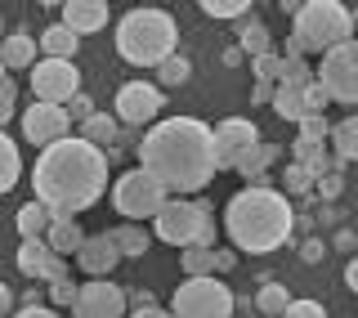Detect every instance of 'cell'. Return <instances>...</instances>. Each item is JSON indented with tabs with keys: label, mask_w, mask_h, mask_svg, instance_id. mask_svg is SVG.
Returning <instances> with one entry per match:
<instances>
[{
	"label": "cell",
	"mask_w": 358,
	"mask_h": 318,
	"mask_svg": "<svg viewBox=\"0 0 358 318\" xmlns=\"http://www.w3.org/2000/svg\"><path fill=\"white\" fill-rule=\"evenodd\" d=\"M313 76L327 90L331 104H358V41H345L336 50H327L322 54V67Z\"/></svg>",
	"instance_id": "9"
},
{
	"label": "cell",
	"mask_w": 358,
	"mask_h": 318,
	"mask_svg": "<svg viewBox=\"0 0 358 318\" xmlns=\"http://www.w3.org/2000/svg\"><path fill=\"white\" fill-rule=\"evenodd\" d=\"M31 188H36V202L54 211V220H76L103 198L108 153L85 144L81 134H67V139L41 148L36 170H31Z\"/></svg>",
	"instance_id": "2"
},
{
	"label": "cell",
	"mask_w": 358,
	"mask_h": 318,
	"mask_svg": "<svg viewBox=\"0 0 358 318\" xmlns=\"http://www.w3.org/2000/svg\"><path fill=\"white\" fill-rule=\"evenodd\" d=\"M18 269L27 278H41V282H59V278H72L67 274V260L54 256V247L45 237H22L18 247Z\"/></svg>",
	"instance_id": "16"
},
{
	"label": "cell",
	"mask_w": 358,
	"mask_h": 318,
	"mask_svg": "<svg viewBox=\"0 0 358 318\" xmlns=\"http://www.w3.org/2000/svg\"><path fill=\"white\" fill-rule=\"evenodd\" d=\"M179 45V27L166 9L139 5L117 22V54L134 67H162Z\"/></svg>",
	"instance_id": "4"
},
{
	"label": "cell",
	"mask_w": 358,
	"mask_h": 318,
	"mask_svg": "<svg viewBox=\"0 0 358 318\" xmlns=\"http://www.w3.org/2000/svg\"><path fill=\"white\" fill-rule=\"evenodd\" d=\"M0 63L5 67H36V41L27 32H9L0 41Z\"/></svg>",
	"instance_id": "22"
},
{
	"label": "cell",
	"mask_w": 358,
	"mask_h": 318,
	"mask_svg": "<svg viewBox=\"0 0 358 318\" xmlns=\"http://www.w3.org/2000/svg\"><path fill=\"white\" fill-rule=\"evenodd\" d=\"M72 134V117H67L63 104H31L22 112V139H31L36 148H50V144H59Z\"/></svg>",
	"instance_id": "13"
},
{
	"label": "cell",
	"mask_w": 358,
	"mask_h": 318,
	"mask_svg": "<svg viewBox=\"0 0 358 318\" xmlns=\"http://www.w3.org/2000/svg\"><path fill=\"white\" fill-rule=\"evenodd\" d=\"M291 41L305 54H327L336 45L354 41V18L341 0H309V5L291 18Z\"/></svg>",
	"instance_id": "5"
},
{
	"label": "cell",
	"mask_w": 358,
	"mask_h": 318,
	"mask_svg": "<svg viewBox=\"0 0 358 318\" xmlns=\"http://www.w3.org/2000/svg\"><path fill=\"white\" fill-rule=\"evenodd\" d=\"M313 188H318L322 193V198H341V188H345V179H341V170H331V175H318V179H313Z\"/></svg>",
	"instance_id": "40"
},
{
	"label": "cell",
	"mask_w": 358,
	"mask_h": 318,
	"mask_svg": "<svg viewBox=\"0 0 358 318\" xmlns=\"http://www.w3.org/2000/svg\"><path fill=\"white\" fill-rule=\"evenodd\" d=\"M251 99H255V104H273V81H255Z\"/></svg>",
	"instance_id": "44"
},
{
	"label": "cell",
	"mask_w": 358,
	"mask_h": 318,
	"mask_svg": "<svg viewBox=\"0 0 358 318\" xmlns=\"http://www.w3.org/2000/svg\"><path fill=\"white\" fill-rule=\"evenodd\" d=\"M143 5H157V0H143Z\"/></svg>",
	"instance_id": "53"
},
{
	"label": "cell",
	"mask_w": 358,
	"mask_h": 318,
	"mask_svg": "<svg viewBox=\"0 0 358 318\" xmlns=\"http://www.w3.org/2000/svg\"><path fill=\"white\" fill-rule=\"evenodd\" d=\"M126 318H175V314H166V310H157V305H152V310H134Z\"/></svg>",
	"instance_id": "49"
},
{
	"label": "cell",
	"mask_w": 358,
	"mask_h": 318,
	"mask_svg": "<svg viewBox=\"0 0 358 318\" xmlns=\"http://www.w3.org/2000/svg\"><path fill=\"white\" fill-rule=\"evenodd\" d=\"M345 287H350L354 296H358V256L350 260V265H345Z\"/></svg>",
	"instance_id": "45"
},
{
	"label": "cell",
	"mask_w": 358,
	"mask_h": 318,
	"mask_svg": "<svg viewBox=\"0 0 358 318\" xmlns=\"http://www.w3.org/2000/svg\"><path fill=\"white\" fill-rule=\"evenodd\" d=\"M273 162H278V148H273V144H255L251 153H242V157H238V166H233V170H238L246 184L268 188V179H273V175H268V166H273Z\"/></svg>",
	"instance_id": "20"
},
{
	"label": "cell",
	"mask_w": 358,
	"mask_h": 318,
	"mask_svg": "<svg viewBox=\"0 0 358 318\" xmlns=\"http://www.w3.org/2000/svg\"><path fill=\"white\" fill-rule=\"evenodd\" d=\"M63 108H67V117H72L76 126H81V121H90V117H94V99H90L85 90H81V95H72V99H67Z\"/></svg>",
	"instance_id": "36"
},
{
	"label": "cell",
	"mask_w": 358,
	"mask_h": 318,
	"mask_svg": "<svg viewBox=\"0 0 358 318\" xmlns=\"http://www.w3.org/2000/svg\"><path fill=\"white\" fill-rule=\"evenodd\" d=\"M233 265H238V256H233V251H215V269H220V274H229Z\"/></svg>",
	"instance_id": "46"
},
{
	"label": "cell",
	"mask_w": 358,
	"mask_h": 318,
	"mask_svg": "<svg viewBox=\"0 0 358 318\" xmlns=\"http://www.w3.org/2000/svg\"><path fill=\"white\" fill-rule=\"evenodd\" d=\"M166 202H171V193L157 184V179H152L143 166H134V170H126V175H117V184H112V207L126 215L130 224L157 220V211H162Z\"/></svg>",
	"instance_id": "7"
},
{
	"label": "cell",
	"mask_w": 358,
	"mask_h": 318,
	"mask_svg": "<svg viewBox=\"0 0 358 318\" xmlns=\"http://www.w3.org/2000/svg\"><path fill=\"white\" fill-rule=\"evenodd\" d=\"M63 27L76 32V36L103 32L108 27V0H67L63 5Z\"/></svg>",
	"instance_id": "18"
},
{
	"label": "cell",
	"mask_w": 358,
	"mask_h": 318,
	"mask_svg": "<svg viewBox=\"0 0 358 318\" xmlns=\"http://www.w3.org/2000/svg\"><path fill=\"white\" fill-rule=\"evenodd\" d=\"M309 85H313V67L305 59H291L287 63V76L273 85V112L282 121H305V95H309Z\"/></svg>",
	"instance_id": "11"
},
{
	"label": "cell",
	"mask_w": 358,
	"mask_h": 318,
	"mask_svg": "<svg viewBox=\"0 0 358 318\" xmlns=\"http://www.w3.org/2000/svg\"><path fill=\"white\" fill-rule=\"evenodd\" d=\"M76 291H81V287H76L72 278H59V282H50V300H54V305H72V300H76Z\"/></svg>",
	"instance_id": "39"
},
{
	"label": "cell",
	"mask_w": 358,
	"mask_h": 318,
	"mask_svg": "<svg viewBox=\"0 0 358 318\" xmlns=\"http://www.w3.org/2000/svg\"><path fill=\"white\" fill-rule=\"evenodd\" d=\"M201 5V14H210V18H242L246 9H251V0H197Z\"/></svg>",
	"instance_id": "33"
},
{
	"label": "cell",
	"mask_w": 358,
	"mask_h": 318,
	"mask_svg": "<svg viewBox=\"0 0 358 318\" xmlns=\"http://www.w3.org/2000/svg\"><path fill=\"white\" fill-rule=\"evenodd\" d=\"M179 265H184V274L188 278H201V274H215V247H184V256H179Z\"/></svg>",
	"instance_id": "29"
},
{
	"label": "cell",
	"mask_w": 358,
	"mask_h": 318,
	"mask_svg": "<svg viewBox=\"0 0 358 318\" xmlns=\"http://www.w3.org/2000/svg\"><path fill=\"white\" fill-rule=\"evenodd\" d=\"M282 318H327V310H322L318 300H291L282 310Z\"/></svg>",
	"instance_id": "38"
},
{
	"label": "cell",
	"mask_w": 358,
	"mask_h": 318,
	"mask_svg": "<svg viewBox=\"0 0 358 318\" xmlns=\"http://www.w3.org/2000/svg\"><path fill=\"white\" fill-rule=\"evenodd\" d=\"M31 95L41 104H67L72 95H81V72L72 59H41L31 67Z\"/></svg>",
	"instance_id": "10"
},
{
	"label": "cell",
	"mask_w": 358,
	"mask_h": 318,
	"mask_svg": "<svg viewBox=\"0 0 358 318\" xmlns=\"http://www.w3.org/2000/svg\"><path fill=\"white\" fill-rule=\"evenodd\" d=\"M287 305H291V296H287L282 282L260 278V291H255V314H264V318H282Z\"/></svg>",
	"instance_id": "25"
},
{
	"label": "cell",
	"mask_w": 358,
	"mask_h": 318,
	"mask_svg": "<svg viewBox=\"0 0 358 318\" xmlns=\"http://www.w3.org/2000/svg\"><path fill=\"white\" fill-rule=\"evenodd\" d=\"M305 5H309V0H278V9H282V14H291V18H296Z\"/></svg>",
	"instance_id": "48"
},
{
	"label": "cell",
	"mask_w": 358,
	"mask_h": 318,
	"mask_svg": "<svg viewBox=\"0 0 358 318\" xmlns=\"http://www.w3.org/2000/svg\"><path fill=\"white\" fill-rule=\"evenodd\" d=\"M157 76H162V85H184L188 76H193V63H188L184 54H171V59L157 67Z\"/></svg>",
	"instance_id": "32"
},
{
	"label": "cell",
	"mask_w": 358,
	"mask_h": 318,
	"mask_svg": "<svg viewBox=\"0 0 358 318\" xmlns=\"http://www.w3.org/2000/svg\"><path fill=\"white\" fill-rule=\"evenodd\" d=\"M5 76H9V67H5V63H0V81H5Z\"/></svg>",
	"instance_id": "51"
},
{
	"label": "cell",
	"mask_w": 358,
	"mask_h": 318,
	"mask_svg": "<svg viewBox=\"0 0 358 318\" xmlns=\"http://www.w3.org/2000/svg\"><path fill=\"white\" fill-rule=\"evenodd\" d=\"M50 224H54V211L45 207V202H36V198L18 211V233L22 237H45V233H50Z\"/></svg>",
	"instance_id": "26"
},
{
	"label": "cell",
	"mask_w": 358,
	"mask_h": 318,
	"mask_svg": "<svg viewBox=\"0 0 358 318\" xmlns=\"http://www.w3.org/2000/svg\"><path fill=\"white\" fill-rule=\"evenodd\" d=\"M251 72H255V81H282L287 76V59L282 54H260V59H251Z\"/></svg>",
	"instance_id": "31"
},
{
	"label": "cell",
	"mask_w": 358,
	"mask_h": 318,
	"mask_svg": "<svg viewBox=\"0 0 358 318\" xmlns=\"http://www.w3.org/2000/svg\"><path fill=\"white\" fill-rule=\"evenodd\" d=\"M14 99H18V85H14V76H5V81H0V130L14 117Z\"/></svg>",
	"instance_id": "37"
},
{
	"label": "cell",
	"mask_w": 358,
	"mask_h": 318,
	"mask_svg": "<svg viewBox=\"0 0 358 318\" xmlns=\"http://www.w3.org/2000/svg\"><path fill=\"white\" fill-rule=\"evenodd\" d=\"M14 318H59V314H54L50 305H22V310H18Z\"/></svg>",
	"instance_id": "43"
},
{
	"label": "cell",
	"mask_w": 358,
	"mask_h": 318,
	"mask_svg": "<svg viewBox=\"0 0 358 318\" xmlns=\"http://www.w3.org/2000/svg\"><path fill=\"white\" fill-rule=\"evenodd\" d=\"M350 18H354V32H358V9H354V14H350Z\"/></svg>",
	"instance_id": "52"
},
{
	"label": "cell",
	"mask_w": 358,
	"mask_h": 318,
	"mask_svg": "<svg viewBox=\"0 0 358 318\" xmlns=\"http://www.w3.org/2000/svg\"><path fill=\"white\" fill-rule=\"evenodd\" d=\"M72 314L76 318H126V291L108 278L81 282V291L72 300Z\"/></svg>",
	"instance_id": "14"
},
{
	"label": "cell",
	"mask_w": 358,
	"mask_h": 318,
	"mask_svg": "<svg viewBox=\"0 0 358 318\" xmlns=\"http://www.w3.org/2000/svg\"><path fill=\"white\" fill-rule=\"evenodd\" d=\"M45 242H50L54 247V256H76V251H81V242H85V229H81V224H76V220H54L50 224V233H45Z\"/></svg>",
	"instance_id": "23"
},
{
	"label": "cell",
	"mask_w": 358,
	"mask_h": 318,
	"mask_svg": "<svg viewBox=\"0 0 358 318\" xmlns=\"http://www.w3.org/2000/svg\"><path fill=\"white\" fill-rule=\"evenodd\" d=\"M255 144H260L255 121H246V117L220 121V126H215V170H233V166H238V157L251 153Z\"/></svg>",
	"instance_id": "15"
},
{
	"label": "cell",
	"mask_w": 358,
	"mask_h": 318,
	"mask_svg": "<svg viewBox=\"0 0 358 318\" xmlns=\"http://www.w3.org/2000/svg\"><path fill=\"white\" fill-rule=\"evenodd\" d=\"M41 50H45V59H72V63H76L81 36H76V32H67L63 22H54V27L41 32Z\"/></svg>",
	"instance_id": "21"
},
{
	"label": "cell",
	"mask_w": 358,
	"mask_h": 318,
	"mask_svg": "<svg viewBox=\"0 0 358 318\" xmlns=\"http://www.w3.org/2000/svg\"><path fill=\"white\" fill-rule=\"evenodd\" d=\"M206 224H210V207L193 202V198H171L157 211V237L171 247H193Z\"/></svg>",
	"instance_id": "8"
},
{
	"label": "cell",
	"mask_w": 358,
	"mask_h": 318,
	"mask_svg": "<svg viewBox=\"0 0 358 318\" xmlns=\"http://www.w3.org/2000/svg\"><path fill=\"white\" fill-rule=\"evenodd\" d=\"M126 305H134V310H152V305H157V296H152L148 287H134L130 296H126Z\"/></svg>",
	"instance_id": "42"
},
{
	"label": "cell",
	"mask_w": 358,
	"mask_h": 318,
	"mask_svg": "<svg viewBox=\"0 0 358 318\" xmlns=\"http://www.w3.org/2000/svg\"><path fill=\"white\" fill-rule=\"evenodd\" d=\"M322 256H327V242H322V237H305V247H300V260H305V265H318Z\"/></svg>",
	"instance_id": "41"
},
{
	"label": "cell",
	"mask_w": 358,
	"mask_h": 318,
	"mask_svg": "<svg viewBox=\"0 0 358 318\" xmlns=\"http://www.w3.org/2000/svg\"><path fill=\"white\" fill-rule=\"evenodd\" d=\"M112 237H117V247H121V256H143V251H148V233H143L139 229V224H121V229H112Z\"/></svg>",
	"instance_id": "30"
},
{
	"label": "cell",
	"mask_w": 358,
	"mask_h": 318,
	"mask_svg": "<svg viewBox=\"0 0 358 318\" xmlns=\"http://www.w3.org/2000/svg\"><path fill=\"white\" fill-rule=\"evenodd\" d=\"M300 139L305 144H327L331 139V121L327 117H305L300 121Z\"/></svg>",
	"instance_id": "35"
},
{
	"label": "cell",
	"mask_w": 358,
	"mask_h": 318,
	"mask_svg": "<svg viewBox=\"0 0 358 318\" xmlns=\"http://www.w3.org/2000/svg\"><path fill=\"white\" fill-rule=\"evenodd\" d=\"M233 300H238V296H233L215 274H201V278H188V282L175 287L171 314L175 318H229Z\"/></svg>",
	"instance_id": "6"
},
{
	"label": "cell",
	"mask_w": 358,
	"mask_h": 318,
	"mask_svg": "<svg viewBox=\"0 0 358 318\" xmlns=\"http://www.w3.org/2000/svg\"><path fill=\"white\" fill-rule=\"evenodd\" d=\"M76 265H81V274H90V278H108L112 269L121 265L117 237H112V233H94V237H90V233H85L81 251H76Z\"/></svg>",
	"instance_id": "17"
},
{
	"label": "cell",
	"mask_w": 358,
	"mask_h": 318,
	"mask_svg": "<svg viewBox=\"0 0 358 318\" xmlns=\"http://www.w3.org/2000/svg\"><path fill=\"white\" fill-rule=\"evenodd\" d=\"M18 175H22V157H18V144L9 139L5 130H0V193H9L18 184Z\"/></svg>",
	"instance_id": "28"
},
{
	"label": "cell",
	"mask_w": 358,
	"mask_h": 318,
	"mask_svg": "<svg viewBox=\"0 0 358 318\" xmlns=\"http://www.w3.org/2000/svg\"><path fill=\"white\" fill-rule=\"evenodd\" d=\"M139 166L175 198L201 193L215 179V130L197 117H166L139 139Z\"/></svg>",
	"instance_id": "1"
},
{
	"label": "cell",
	"mask_w": 358,
	"mask_h": 318,
	"mask_svg": "<svg viewBox=\"0 0 358 318\" xmlns=\"http://www.w3.org/2000/svg\"><path fill=\"white\" fill-rule=\"evenodd\" d=\"M76 134H81L85 144H94V148H103L108 162H112V157H121V148H117L121 130H117V121H112L108 112H94L90 121H81V126H76Z\"/></svg>",
	"instance_id": "19"
},
{
	"label": "cell",
	"mask_w": 358,
	"mask_h": 318,
	"mask_svg": "<svg viewBox=\"0 0 358 318\" xmlns=\"http://www.w3.org/2000/svg\"><path fill=\"white\" fill-rule=\"evenodd\" d=\"M282 188H287V193H309V188H313V170L300 166V162H291V166L282 170Z\"/></svg>",
	"instance_id": "34"
},
{
	"label": "cell",
	"mask_w": 358,
	"mask_h": 318,
	"mask_svg": "<svg viewBox=\"0 0 358 318\" xmlns=\"http://www.w3.org/2000/svg\"><path fill=\"white\" fill-rule=\"evenodd\" d=\"M224 233H229V242L238 247V251L268 256L296 233V211H291L287 193L246 184L242 193H233L229 207H224Z\"/></svg>",
	"instance_id": "3"
},
{
	"label": "cell",
	"mask_w": 358,
	"mask_h": 318,
	"mask_svg": "<svg viewBox=\"0 0 358 318\" xmlns=\"http://www.w3.org/2000/svg\"><path fill=\"white\" fill-rule=\"evenodd\" d=\"M238 45H242V54H251V59L273 54V36H268V27H264L260 18H251V22H242V27H238Z\"/></svg>",
	"instance_id": "27"
},
{
	"label": "cell",
	"mask_w": 358,
	"mask_h": 318,
	"mask_svg": "<svg viewBox=\"0 0 358 318\" xmlns=\"http://www.w3.org/2000/svg\"><path fill=\"white\" fill-rule=\"evenodd\" d=\"M36 5H67V0H36Z\"/></svg>",
	"instance_id": "50"
},
{
	"label": "cell",
	"mask_w": 358,
	"mask_h": 318,
	"mask_svg": "<svg viewBox=\"0 0 358 318\" xmlns=\"http://www.w3.org/2000/svg\"><path fill=\"white\" fill-rule=\"evenodd\" d=\"M229 318H233V314H229Z\"/></svg>",
	"instance_id": "54"
},
{
	"label": "cell",
	"mask_w": 358,
	"mask_h": 318,
	"mask_svg": "<svg viewBox=\"0 0 358 318\" xmlns=\"http://www.w3.org/2000/svg\"><path fill=\"white\" fill-rule=\"evenodd\" d=\"M327 148L336 153V162H358V117H345V121H336L331 126V139H327Z\"/></svg>",
	"instance_id": "24"
},
{
	"label": "cell",
	"mask_w": 358,
	"mask_h": 318,
	"mask_svg": "<svg viewBox=\"0 0 358 318\" xmlns=\"http://www.w3.org/2000/svg\"><path fill=\"white\" fill-rule=\"evenodd\" d=\"M162 108H166V95L157 90L152 81H126L117 90V117L126 121V126H148V121L162 117Z\"/></svg>",
	"instance_id": "12"
},
{
	"label": "cell",
	"mask_w": 358,
	"mask_h": 318,
	"mask_svg": "<svg viewBox=\"0 0 358 318\" xmlns=\"http://www.w3.org/2000/svg\"><path fill=\"white\" fill-rule=\"evenodd\" d=\"M9 310H14V291L0 282V318H9Z\"/></svg>",
	"instance_id": "47"
}]
</instances>
